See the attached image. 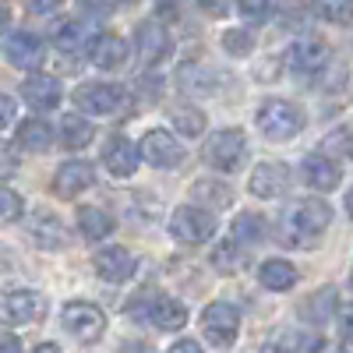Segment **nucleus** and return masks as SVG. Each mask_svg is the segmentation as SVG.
<instances>
[{"mask_svg":"<svg viewBox=\"0 0 353 353\" xmlns=\"http://www.w3.org/2000/svg\"><path fill=\"white\" fill-rule=\"evenodd\" d=\"M92 265H96V272H99L106 283H124V279H131L134 269H138V261H134V254H131L128 248H103V251L92 258Z\"/></svg>","mask_w":353,"mask_h":353,"instance_id":"obj_16","label":"nucleus"},{"mask_svg":"<svg viewBox=\"0 0 353 353\" xmlns=\"http://www.w3.org/2000/svg\"><path fill=\"white\" fill-rule=\"evenodd\" d=\"M4 57L11 68H36L43 61V39L36 32H11L4 39Z\"/></svg>","mask_w":353,"mask_h":353,"instance_id":"obj_18","label":"nucleus"},{"mask_svg":"<svg viewBox=\"0 0 353 353\" xmlns=\"http://www.w3.org/2000/svg\"><path fill=\"white\" fill-rule=\"evenodd\" d=\"M170 117H173V128H176V131H184V134H191V138L205 131V113H201L198 106H188V103H176Z\"/></svg>","mask_w":353,"mask_h":353,"instance_id":"obj_27","label":"nucleus"},{"mask_svg":"<svg viewBox=\"0 0 353 353\" xmlns=\"http://www.w3.org/2000/svg\"><path fill=\"white\" fill-rule=\"evenodd\" d=\"M191 198L209 205V209H230L233 205V188L223 181H194L191 184Z\"/></svg>","mask_w":353,"mask_h":353,"instance_id":"obj_25","label":"nucleus"},{"mask_svg":"<svg viewBox=\"0 0 353 353\" xmlns=\"http://www.w3.org/2000/svg\"><path fill=\"white\" fill-rule=\"evenodd\" d=\"M350 152H353V145H350Z\"/></svg>","mask_w":353,"mask_h":353,"instance_id":"obj_48","label":"nucleus"},{"mask_svg":"<svg viewBox=\"0 0 353 353\" xmlns=\"http://www.w3.org/2000/svg\"><path fill=\"white\" fill-rule=\"evenodd\" d=\"M212 269L223 272V276H226V272H241V269H244V254H241V248H237V244H230V241L219 244V248L212 251Z\"/></svg>","mask_w":353,"mask_h":353,"instance_id":"obj_30","label":"nucleus"},{"mask_svg":"<svg viewBox=\"0 0 353 353\" xmlns=\"http://www.w3.org/2000/svg\"><path fill=\"white\" fill-rule=\"evenodd\" d=\"M254 124L265 138L286 141V138H297L304 131V110L297 103H286V99H265L254 110Z\"/></svg>","mask_w":353,"mask_h":353,"instance_id":"obj_2","label":"nucleus"},{"mask_svg":"<svg viewBox=\"0 0 353 353\" xmlns=\"http://www.w3.org/2000/svg\"><path fill=\"white\" fill-rule=\"evenodd\" d=\"M258 279H261V286H265V290L283 293V290H290V286H297L301 272L293 269V265H290L286 258H269V261H261Z\"/></svg>","mask_w":353,"mask_h":353,"instance_id":"obj_23","label":"nucleus"},{"mask_svg":"<svg viewBox=\"0 0 353 353\" xmlns=\"http://www.w3.org/2000/svg\"><path fill=\"white\" fill-rule=\"evenodd\" d=\"M346 212L353 216V188H350V194H346Z\"/></svg>","mask_w":353,"mask_h":353,"instance_id":"obj_46","label":"nucleus"},{"mask_svg":"<svg viewBox=\"0 0 353 353\" xmlns=\"http://www.w3.org/2000/svg\"><path fill=\"white\" fill-rule=\"evenodd\" d=\"M329 223H332V209H329V201H321V198H301L279 216L283 241L293 244V248L318 244L321 233L329 230Z\"/></svg>","mask_w":353,"mask_h":353,"instance_id":"obj_1","label":"nucleus"},{"mask_svg":"<svg viewBox=\"0 0 353 353\" xmlns=\"http://www.w3.org/2000/svg\"><path fill=\"white\" fill-rule=\"evenodd\" d=\"M21 212H25L21 194L11 188H0V223H14V219H21Z\"/></svg>","mask_w":353,"mask_h":353,"instance_id":"obj_34","label":"nucleus"},{"mask_svg":"<svg viewBox=\"0 0 353 353\" xmlns=\"http://www.w3.org/2000/svg\"><path fill=\"white\" fill-rule=\"evenodd\" d=\"M198 8L209 11L212 18H223V14L230 11V0H198Z\"/></svg>","mask_w":353,"mask_h":353,"instance_id":"obj_39","label":"nucleus"},{"mask_svg":"<svg viewBox=\"0 0 353 353\" xmlns=\"http://www.w3.org/2000/svg\"><path fill=\"white\" fill-rule=\"evenodd\" d=\"M138 156H145V163H152L159 170H170V166L184 163V145L176 141L170 131H149L138 141Z\"/></svg>","mask_w":353,"mask_h":353,"instance_id":"obj_9","label":"nucleus"},{"mask_svg":"<svg viewBox=\"0 0 353 353\" xmlns=\"http://www.w3.org/2000/svg\"><path fill=\"white\" fill-rule=\"evenodd\" d=\"M336 314H339V343H343V353H353V304H343Z\"/></svg>","mask_w":353,"mask_h":353,"instance_id":"obj_35","label":"nucleus"},{"mask_svg":"<svg viewBox=\"0 0 353 353\" xmlns=\"http://www.w3.org/2000/svg\"><path fill=\"white\" fill-rule=\"evenodd\" d=\"M332 53H329V43L325 39H314V36H304L290 46V68L297 74H321L329 68Z\"/></svg>","mask_w":353,"mask_h":353,"instance_id":"obj_10","label":"nucleus"},{"mask_svg":"<svg viewBox=\"0 0 353 353\" xmlns=\"http://www.w3.org/2000/svg\"><path fill=\"white\" fill-rule=\"evenodd\" d=\"M138 145L131 141V138H124V134H113L106 145H103V163H106V170L113 173V176H131L134 170H138Z\"/></svg>","mask_w":353,"mask_h":353,"instance_id":"obj_15","label":"nucleus"},{"mask_svg":"<svg viewBox=\"0 0 353 353\" xmlns=\"http://www.w3.org/2000/svg\"><path fill=\"white\" fill-rule=\"evenodd\" d=\"M261 353H301V343H297V336H293V332H286V336H272L269 343L261 346Z\"/></svg>","mask_w":353,"mask_h":353,"instance_id":"obj_36","label":"nucleus"},{"mask_svg":"<svg viewBox=\"0 0 353 353\" xmlns=\"http://www.w3.org/2000/svg\"><path fill=\"white\" fill-rule=\"evenodd\" d=\"M78 4H81L85 11H92V14H106V11H110L106 0H78Z\"/></svg>","mask_w":353,"mask_h":353,"instance_id":"obj_43","label":"nucleus"},{"mask_svg":"<svg viewBox=\"0 0 353 353\" xmlns=\"http://www.w3.org/2000/svg\"><path fill=\"white\" fill-rule=\"evenodd\" d=\"M21 96H25V103L32 110H57V106H61L64 88H61V81L50 78V74H32V78H25Z\"/></svg>","mask_w":353,"mask_h":353,"instance_id":"obj_19","label":"nucleus"},{"mask_svg":"<svg viewBox=\"0 0 353 353\" xmlns=\"http://www.w3.org/2000/svg\"><path fill=\"white\" fill-rule=\"evenodd\" d=\"M201 332H205V339L216 343V346L237 343V336H241V314H237V307L223 304V301L209 304L201 311Z\"/></svg>","mask_w":353,"mask_h":353,"instance_id":"obj_7","label":"nucleus"},{"mask_svg":"<svg viewBox=\"0 0 353 353\" xmlns=\"http://www.w3.org/2000/svg\"><path fill=\"white\" fill-rule=\"evenodd\" d=\"M301 181L314 191H332V188H339V163H332L321 152H311L301 163Z\"/></svg>","mask_w":353,"mask_h":353,"instance_id":"obj_17","label":"nucleus"},{"mask_svg":"<svg viewBox=\"0 0 353 353\" xmlns=\"http://www.w3.org/2000/svg\"><path fill=\"white\" fill-rule=\"evenodd\" d=\"M8 21H11V14H8V8L0 4V36H4V28H8Z\"/></svg>","mask_w":353,"mask_h":353,"instance_id":"obj_45","label":"nucleus"},{"mask_svg":"<svg viewBox=\"0 0 353 353\" xmlns=\"http://www.w3.org/2000/svg\"><path fill=\"white\" fill-rule=\"evenodd\" d=\"M28 237H32L36 248H46V251L64 248V223H61V216H53L46 209L32 212V219H28Z\"/></svg>","mask_w":353,"mask_h":353,"instance_id":"obj_20","label":"nucleus"},{"mask_svg":"<svg viewBox=\"0 0 353 353\" xmlns=\"http://www.w3.org/2000/svg\"><path fill=\"white\" fill-rule=\"evenodd\" d=\"M170 353H201V346H198L194 339H181V343L170 346Z\"/></svg>","mask_w":353,"mask_h":353,"instance_id":"obj_42","label":"nucleus"},{"mask_svg":"<svg viewBox=\"0 0 353 353\" xmlns=\"http://www.w3.org/2000/svg\"><path fill=\"white\" fill-rule=\"evenodd\" d=\"M64 329L81 343H96L106 332V314L88 301H71L64 304Z\"/></svg>","mask_w":353,"mask_h":353,"instance_id":"obj_8","label":"nucleus"},{"mask_svg":"<svg viewBox=\"0 0 353 353\" xmlns=\"http://www.w3.org/2000/svg\"><path fill=\"white\" fill-rule=\"evenodd\" d=\"M85 50H88V61L99 71H117V68L128 64V43L113 32H96Z\"/></svg>","mask_w":353,"mask_h":353,"instance_id":"obj_12","label":"nucleus"},{"mask_svg":"<svg viewBox=\"0 0 353 353\" xmlns=\"http://www.w3.org/2000/svg\"><path fill=\"white\" fill-rule=\"evenodd\" d=\"M81 43H85V32H81L78 21H64V25L53 28V46L57 50H78Z\"/></svg>","mask_w":353,"mask_h":353,"instance_id":"obj_32","label":"nucleus"},{"mask_svg":"<svg viewBox=\"0 0 353 353\" xmlns=\"http://www.w3.org/2000/svg\"><path fill=\"white\" fill-rule=\"evenodd\" d=\"M170 233L181 244H205L216 237V216L201 205H181L170 216Z\"/></svg>","mask_w":353,"mask_h":353,"instance_id":"obj_3","label":"nucleus"},{"mask_svg":"<svg viewBox=\"0 0 353 353\" xmlns=\"http://www.w3.org/2000/svg\"><path fill=\"white\" fill-rule=\"evenodd\" d=\"M311 8H314L318 18H325L332 25L353 21V0H311Z\"/></svg>","mask_w":353,"mask_h":353,"instance_id":"obj_28","label":"nucleus"},{"mask_svg":"<svg viewBox=\"0 0 353 353\" xmlns=\"http://www.w3.org/2000/svg\"><path fill=\"white\" fill-rule=\"evenodd\" d=\"M124 4H134V0H124Z\"/></svg>","mask_w":353,"mask_h":353,"instance_id":"obj_47","label":"nucleus"},{"mask_svg":"<svg viewBox=\"0 0 353 353\" xmlns=\"http://www.w3.org/2000/svg\"><path fill=\"white\" fill-rule=\"evenodd\" d=\"M0 353H21V339L11 332H0Z\"/></svg>","mask_w":353,"mask_h":353,"instance_id":"obj_41","label":"nucleus"},{"mask_svg":"<svg viewBox=\"0 0 353 353\" xmlns=\"http://www.w3.org/2000/svg\"><path fill=\"white\" fill-rule=\"evenodd\" d=\"M251 46H254V39H251V32H244V28H230V32L223 36V50L230 57H248Z\"/></svg>","mask_w":353,"mask_h":353,"instance_id":"obj_33","label":"nucleus"},{"mask_svg":"<svg viewBox=\"0 0 353 353\" xmlns=\"http://www.w3.org/2000/svg\"><path fill=\"white\" fill-rule=\"evenodd\" d=\"M18 145L25 152H46L53 145V131L46 121H39V117H28V121H21L18 128Z\"/></svg>","mask_w":353,"mask_h":353,"instance_id":"obj_24","label":"nucleus"},{"mask_svg":"<svg viewBox=\"0 0 353 353\" xmlns=\"http://www.w3.org/2000/svg\"><path fill=\"white\" fill-rule=\"evenodd\" d=\"M32 353H61V346H53V343H39Z\"/></svg>","mask_w":353,"mask_h":353,"instance_id":"obj_44","label":"nucleus"},{"mask_svg":"<svg viewBox=\"0 0 353 353\" xmlns=\"http://www.w3.org/2000/svg\"><path fill=\"white\" fill-rule=\"evenodd\" d=\"M233 241H244V244H258L265 241V223L254 216V212H241L237 219H233Z\"/></svg>","mask_w":353,"mask_h":353,"instance_id":"obj_29","label":"nucleus"},{"mask_svg":"<svg viewBox=\"0 0 353 353\" xmlns=\"http://www.w3.org/2000/svg\"><path fill=\"white\" fill-rule=\"evenodd\" d=\"M57 138H61V149H68V152H81V149H88V141L96 138V128L88 124L81 113H68V117H61Z\"/></svg>","mask_w":353,"mask_h":353,"instance_id":"obj_21","label":"nucleus"},{"mask_svg":"<svg viewBox=\"0 0 353 353\" xmlns=\"http://www.w3.org/2000/svg\"><path fill=\"white\" fill-rule=\"evenodd\" d=\"M14 121V99L0 92V128H8Z\"/></svg>","mask_w":353,"mask_h":353,"instance_id":"obj_40","label":"nucleus"},{"mask_svg":"<svg viewBox=\"0 0 353 353\" xmlns=\"http://www.w3.org/2000/svg\"><path fill=\"white\" fill-rule=\"evenodd\" d=\"M78 230L85 241H103L113 233V219L96 205H85V209H78Z\"/></svg>","mask_w":353,"mask_h":353,"instance_id":"obj_26","label":"nucleus"},{"mask_svg":"<svg viewBox=\"0 0 353 353\" xmlns=\"http://www.w3.org/2000/svg\"><path fill=\"white\" fill-rule=\"evenodd\" d=\"M124 99H128V92L121 85H110V81H88V85L74 88V103L88 117H113L124 106Z\"/></svg>","mask_w":353,"mask_h":353,"instance_id":"obj_6","label":"nucleus"},{"mask_svg":"<svg viewBox=\"0 0 353 353\" xmlns=\"http://www.w3.org/2000/svg\"><path fill=\"white\" fill-rule=\"evenodd\" d=\"M64 0H25V8L32 11V14H50V11H57Z\"/></svg>","mask_w":353,"mask_h":353,"instance_id":"obj_38","label":"nucleus"},{"mask_svg":"<svg viewBox=\"0 0 353 353\" xmlns=\"http://www.w3.org/2000/svg\"><path fill=\"white\" fill-rule=\"evenodd\" d=\"M276 0H237V11L244 14V21L251 25H265L272 14H276Z\"/></svg>","mask_w":353,"mask_h":353,"instance_id":"obj_31","label":"nucleus"},{"mask_svg":"<svg viewBox=\"0 0 353 353\" xmlns=\"http://www.w3.org/2000/svg\"><path fill=\"white\" fill-rule=\"evenodd\" d=\"M149 318H152V325L163 329V332H176V329H184L188 325V307L181 301H173V297H152L149 304Z\"/></svg>","mask_w":353,"mask_h":353,"instance_id":"obj_22","label":"nucleus"},{"mask_svg":"<svg viewBox=\"0 0 353 353\" xmlns=\"http://www.w3.org/2000/svg\"><path fill=\"white\" fill-rule=\"evenodd\" d=\"M290 188V170L283 163H258L254 173H251V181H248V191L261 201H276L283 198Z\"/></svg>","mask_w":353,"mask_h":353,"instance_id":"obj_11","label":"nucleus"},{"mask_svg":"<svg viewBox=\"0 0 353 353\" xmlns=\"http://www.w3.org/2000/svg\"><path fill=\"white\" fill-rule=\"evenodd\" d=\"M248 156V138L241 128H223L209 138V145H205V159H209L216 170L223 173H233Z\"/></svg>","mask_w":353,"mask_h":353,"instance_id":"obj_5","label":"nucleus"},{"mask_svg":"<svg viewBox=\"0 0 353 353\" xmlns=\"http://www.w3.org/2000/svg\"><path fill=\"white\" fill-rule=\"evenodd\" d=\"M134 43H138V53H141V61L145 64H159L170 57L173 43H170V32L159 25V21H141L134 28Z\"/></svg>","mask_w":353,"mask_h":353,"instance_id":"obj_13","label":"nucleus"},{"mask_svg":"<svg viewBox=\"0 0 353 353\" xmlns=\"http://www.w3.org/2000/svg\"><path fill=\"white\" fill-rule=\"evenodd\" d=\"M18 170V152L11 149L8 141H0V181H4V176H11Z\"/></svg>","mask_w":353,"mask_h":353,"instance_id":"obj_37","label":"nucleus"},{"mask_svg":"<svg viewBox=\"0 0 353 353\" xmlns=\"http://www.w3.org/2000/svg\"><path fill=\"white\" fill-rule=\"evenodd\" d=\"M46 314V301L36 290H0V325H32Z\"/></svg>","mask_w":353,"mask_h":353,"instance_id":"obj_4","label":"nucleus"},{"mask_svg":"<svg viewBox=\"0 0 353 353\" xmlns=\"http://www.w3.org/2000/svg\"><path fill=\"white\" fill-rule=\"evenodd\" d=\"M92 184H96V170H92V163H81V159L64 163L61 170H57V176H53V191L61 198H78Z\"/></svg>","mask_w":353,"mask_h":353,"instance_id":"obj_14","label":"nucleus"}]
</instances>
